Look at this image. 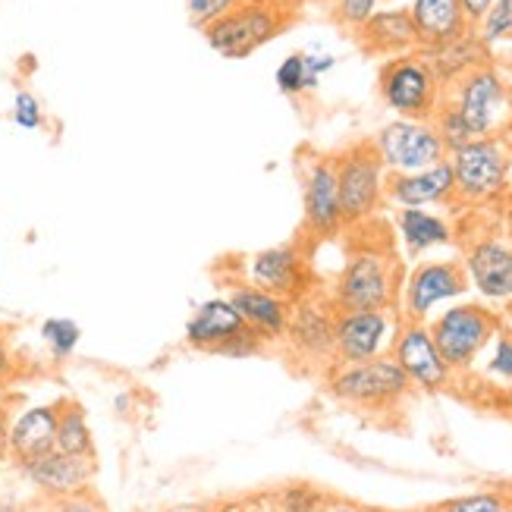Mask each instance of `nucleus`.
<instances>
[{
  "label": "nucleus",
  "instance_id": "7",
  "mask_svg": "<svg viewBox=\"0 0 512 512\" xmlns=\"http://www.w3.org/2000/svg\"><path fill=\"white\" fill-rule=\"evenodd\" d=\"M377 98L399 120H434L443 101V85L421 51L399 54L377 70Z\"/></svg>",
  "mask_w": 512,
  "mask_h": 512
},
{
  "label": "nucleus",
  "instance_id": "3",
  "mask_svg": "<svg viewBox=\"0 0 512 512\" xmlns=\"http://www.w3.org/2000/svg\"><path fill=\"white\" fill-rule=\"evenodd\" d=\"M305 0H242L227 16L202 29L205 44L224 60H246L296 26Z\"/></svg>",
  "mask_w": 512,
  "mask_h": 512
},
{
  "label": "nucleus",
  "instance_id": "47",
  "mask_svg": "<svg viewBox=\"0 0 512 512\" xmlns=\"http://www.w3.org/2000/svg\"><path fill=\"white\" fill-rule=\"evenodd\" d=\"M305 4H321V7H330L333 0H305Z\"/></svg>",
  "mask_w": 512,
  "mask_h": 512
},
{
  "label": "nucleus",
  "instance_id": "33",
  "mask_svg": "<svg viewBox=\"0 0 512 512\" xmlns=\"http://www.w3.org/2000/svg\"><path fill=\"white\" fill-rule=\"evenodd\" d=\"M10 120H13V126L26 129V132H35V129H41L44 123H48V117H44L41 98L35 92H29V88H19V92L13 95Z\"/></svg>",
  "mask_w": 512,
  "mask_h": 512
},
{
  "label": "nucleus",
  "instance_id": "9",
  "mask_svg": "<svg viewBox=\"0 0 512 512\" xmlns=\"http://www.w3.org/2000/svg\"><path fill=\"white\" fill-rule=\"evenodd\" d=\"M428 327L443 362L450 365L453 374H462L491 346L497 330L503 327V318L481 302H456L453 308H443Z\"/></svg>",
  "mask_w": 512,
  "mask_h": 512
},
{
  "label": "nucleus",
  "instance_id": "20",
  "mask_svg": "<svg viewBox=\"0 0 512 512\" xmlns=\"http://www.w3.org/2000/svg\"><path fill=\"white\" fill-rule=\"evenodd\" d=\"M352 41L365 57H384V60L418 51V32L409 16V7L377 10L359 32H352Z\"/></svg>",
  "mask_w": 512,
  "mask_h": 512
},
{
  "label": "nucleus",
  "instance_id": "10",
  "mask_svg": "<svg viewBox=\"0 0 512 512\" xmlns=\"http://www.w3.org/2000/svg\"><path fill=\"white\" fill-rule=\"evenodd\" d=\"M327 390L349 406L362 409H390L399 399H406L412 384L406 371L396 365V359L377 355L371 362H355V365H330L327 371Z\"/></svg>",
  "mask_w": 512,
  "mask_h": 512
},
{
  "label": "nucleus",
  "instance_id": "37",
  "mask_svg": "<svg viewBox=\"0 0 512 512\" xmlns=\"http://www.w3.org/2000/svg\"><path fill=\"white\" fill-rule=\"evenodd\" d=\"M54 512H107V506H104V500L95 491H82L76 497L57 500Z\"/></svg>",
  "mask_w": 512,
  "mask_h": 512
},
{
  "label": "nucleus",
  "instance_id": "26",
  "mask_svg": "<svg viewBox=\"0 0 512 512\" xmlns=\"http://www.w3.org/2000/svg\"><path fill=\"white\" fill-rule=\"evenodd\" d=\"M337 66V57L333 54H308V51H293L289 57L280 60L274 82L277 92L286 98H302L308 92H315L321 85V79Z\"/></svg>",
  "mask_w": 512,
  "mask_h": 512
},
{
  "label": "nucleus",
  "instance_id": "39",
  "mask_svg": "<svg viewBox=\"0 0 512 512\" xmlns=\"http://www.w3.org/2000/svg\"><path fill=\"white\" fill-rule=\"evenodd\" d=\"M497 227L512 242V186L506 189V195L497 202Z\"/></svg>",
  "mask_w": 512,
  "mask_h": 512
},
{
  "label": "nucleus",
  "instance_id": "17",
  "mask_svg": "<svg viewBox=\"0 0 512 512\" xmlns=\"http://www.w3.org/2000/svg\"><path fill=\"white\" fill-rule=\"evenodd\" d=\"M16 469L32 484V491L48 503L76 497L82 491H92V481H95V459L66 456L60 450L19 462Z\"/></svg>",
  "mask_w": 512,
  "mask_h": 512
},
{
  "label": "nucleus",
  "instance_id": "11",
  "mask_svg": "<svg viewBox=\"0 0 512 512\" xmlns=\"http://www.w3.org/2000/svg\"><path fill=\"white\" fill-rule=\"evenodd\" d=\"M299 183H302V233L311 246L333 239L346 230L340 211V186L333 154L302 151L299 154Z\"/></svg>",
  "mask_w": 512,
  "mask_h": 512
},
{
  "label": "nucleus",
  "instance_id": "18",
  "mask_svg": "<svg viewBox=\"0 0 512 512\" xmlns=\"http://www.w3.org/2000/svg\"><path fill=\"white\" fill-rule=\"evenodd\" d=\"M220 280H224V296L233 302V308L239 311V318L246 321V327L252 333H258L267 346L286 340L293 302H286V299H280L274 293H264V289L252 286L249 280L227 274V271H220Z\"/></svg>",
  "mask_w": 512,
  "mask_h": 512
},
{
  "label": "nucleus",
  "instance_id": "28",
  "mask_svg": "<svg viewBox=\"0 0 512 512\" xmlns=\"http://www.w3.org/2000/svg\"><path fill=\"white\" fill-rule=\"evenodd\" d=\"M38 333H41V340H44V346H48L54 362L73 359L79 343H82V327L73 318H44Z\"/></svg>",
  "mask_w": 512,
  "mask_h": 512
},
{
  "label": "nucleus",
  "instance_id": "23",
  "mask_svg": "<svg viewBox=\"0 0 512 512\" xmlns=\"http://www.w3.org/2000/svg\"><path fill=\"white\" fill-rule=\"evenodd\" d=\"M57 415H60V399L57 403H38V406L22 409L10 421V459L16 465L54 450Z\"/></svg>",
  "mask_w": 512,
  "mask_h": 512
},
{
  "label": "nucleus",
  "instance_id": "6",
  "mask_svg": "<svg viewBox=\"0 0 512 512\" xmlns=\"http://www.w3.org/2000/svg\"><path fill=\"white\" fill-rule=\"evenodd\" d=\"M311 252H315V246L305 236H296L289 242H280V246H267L242 261H233V267L236 277L249 280L264 293H274L286 302H299L321 289L315 267H311Z\"/></svg>",
  "mask_w": 512,
  "mask_h": 512
},
{
  "label": "nucleus",
  "instance_id": "36",
  "mask_svg": "<svg viewBox=\"0 0 512 512\" xmlns=\"http://www.w3.org/2000/svg\"><path fill=\"white\" fill-rule=\"evenodd\" d=\"M267 349V343L258 337V333H252L249 327L242 330V333H236L233 340H227L224 346H220L214 355H224V359H255L258 352H264Z\"/></svg>",
  "mask_w": 512,
  "mask_h": 512
},
{
  "label": "nucleus",
  "instance_id": "8",
  "mask_svg": "<svg viewBox=\"0 0 512 512\" xmlns=\"http://www.w3.org/2000/svg\"><path fill=\"white\" fill-rule=\"evenodd\" d=\"M456 246L462 249L459 261L475 293L494 305L512 302V242L500 233L497 217L478 230L456 227Z\"/></svg>",
  "mask_w": 512,
  "mask_h": 512
},
{
  "label": "nucleus",
  "instance_id": "29",
  "mask_svg": "<svg viewBox=\"0 0 512 512\" xmlns=\"http://www.w3.org/2000/svg\"><path fill=\"white\" fill-rule=\"evenodd\" d=\"M475 35L491 54L503 48V44H512V0H497L475 26Z\"/></svg>",
  "mask_w": 512,
  "mask_h": 512
},
{
  "label": "nucleus",
  "instance_id": "40",
  "mask_svg": "<svg viewBox=\"0 0 512 512\" xmlns=\"http://www.w3.org/2000/svg\"><path fill=\"white\" fill-rule=\"evenodd\" d=\"M459 4H462V13H465V19H469V26L475 29L478 22L484 19V13L491 10V7L497 4V0H459Z\"/></svg>",
  "mask_w": 512,
  "mask_h": 512
},
{
  "label": "nucleus",
  "instance_id": "38",
  "mask_svg": "<svg viewBox=\"0 0 512 512\" xmlns=\"http://www.w3.org/2000/svg\"><path fill=\"white\" fill-rule=\"evenodd\" d=\"M16 374V355L10 349V340H7V330L0 327V387H7Z\"/></svg>",
  "mask_w": 512,
  "mask_h": 512
},
{
  "label": "nucleus",
  "instance_id": "24",
  "mask_svg": "<svg viewBox=\"0 0 512 512\" xmlns=\"http://www.w3.org/2000/svg\"><path fill=\"white\" fill-rule=\"evenodd\" d=\"M409 16L418 32V51L456 41L472 29L459 0H412Z\"/></svg>",
  "mask_w": 512,
  "mask_h": 512
},
{
  "label": "nucleus",
  "instance_id": "32",
  "mask_svg": "<svg viewBox=\"0 0 512 512\" xmlns=\"http://www.w3.org/2000/svg\"><path fill=\"white\" fill-rule=\"evenodd\" d=\"M327 497L311 484H286L283 491L274 494L277 512H321Z\"/></svg>",
  "mask_w": 512,
  "mask_h": 512
},
{
  "label": "nucleus",
  "instance_id": "14",
  "mask_svg": "<svg viewBox=\"0 0 512 512\" xmlns=\"http://www.w3.org/2000/svg\"><path fill=\"white\" fill-rule=\"evenodd\" d=\"M387 173H415L447 161V145L428 120H390L371 136Z\"/></svg>",
  "mask_w": 512,
  "mask_h": 512
},
{
  "label": "nucleus",
  "instance_id": "21",
  "mask_svg": "<svg viewBox=\"0 0 512 512\" xmlns=\"http://www.w3.org/2000/svg\"><path fill=\"white\" fill-rule=\"evenodd\" d=\"M393 230L403 255L418 261L421 255L456 246V224L431 208H396L393 211Z\"/></svg>",
  "mask_w": 512,
  "mask_h": 512
},
{
  "label": "nucleus",
  "instance_id": "34",
  "mask_svg": "<svg viewBox=\"0 0 512 512\" xmlns=\"http://www.w3.org/2000/svg\"><path fill=\"white\" fill-rule=\"evenodd\" d=\"M242 0H186V16L192 22V29H208L214 19L227 16L233 7H239Z\"/></svg>",
  "mask_w": 512,
  "mask_h": 512
},
{
  "label": "nucleus",
  "instance_id": "15",
  "mask_svg": "<svg viewBox=\"0 0 512 512\" xmlns=\"http://www.w3.org/2000/svg\"><path fill=\"white\" fill-rule=\"evenodd\" d=\"M333 324H337V305L330 302L324 289L293 302L286 327V346L302 362L330 368L333 365Z\"/></svg>",
  "mask_w": 512,
  "mask_h": 512
},
{
  "label": "nucleus",
  "instance_id": "45",
  "mask_svg": "<svg viewBox=\"0 0 512 512\" xmlns=\"http://www.w3.org/2000/svg\"><path fill=\"white\" fill-rule=\"evenodd\" d=\"M176 512H224L220 506H186V509H176Z\"/></svg>",
  "mask_w": 512,
  "mask_h": 512
},
{
  "label": "nucleus",
  "instance_id": "22",
  "mask_svg": "<svg viewBox=\"0 0 512 512\" xmlns=\"http://www.w3.org/2000/svg\"><path fill=\"white\" fill-rule=\"evenodd\" d=\"M242 330H246V321L239 318L233 302L220 293V296H211L192 308V315L186 321V346L214 355L220 346L233 340Z\"/></svg>",
  "mask_w": 512,
  "mask_h": 512
},
{
  "label": "nucleus",
  "instance_id": "42",
  "mask_svg": "<svg viewBox=\"0 0 512 512\" xmlns=\"http://www.w3.org/2000/svg\"><path fill=\"white\" fill-rule=\"evenodd\" d=\"M10 412L0 406V462L10 459Z\"/></svg>",
  "mask_w": 512,
  "mask_h": 512
},
{
  "label": "nucleus",
  "instance_id": "13",
  "mask_svg": "<svg viewBox=\"0 0 512 512\" xmlns=\"http://www.w3.org/2000/svg\"><path fill=\"white\" fill-rule=\"evenodd\" d=\"M396 311H371V308H337V324H333V365H355L371 362L377 355H387L396 330Z\"/></svg>",
  "mask_w": 512,
  "mask_h": 512
},
{
  "label": "nucleus",
  "instance_id": "4",
  "mask_svg": "<svg viewBox=\"0 0 512 512\" xmlns=\"http://www.w3.org/2000/svg\"><path fill=\"white\" fill-rule=\"evenodd\" d=\"M456 183V208H491L512 186V129L484 136L447 154Z\"/></svg>",
  "mask_w": 512,
  "mask_h": 512
},
{
  "label": "nucleus",
  "instance_id": "41",
  "mask_svg": "<svg viewBox=\"0 0 512 512\" xmlns=\"http://www.w3.org/2000/svg\"><path fill=\"white\" fill-rule=\"evenodd\" d=\"M0 512H54V503H48V500H32V503L0 500Z\"/></svg>",
  "mask_w": 512,
  "mask_h": 512
},
{
  "label": "nucleus",
  "instance_id": "35",
  "mask_svg": "<svg viewBox=\"0 0 512 512\" xmlns=\"http://www.w3.org/2000/svg\"><path fill=\"white\" fill-rule=\"evenodd\" d=\"M491 343L494 349H491V359H487V371L503 377V381H512V333L500 327Z\"/></svg>",
  "mask_w": 512,
  "mask_h": 512
},
{
  "label": "nucleus",
  "instance_id": "46",
  "mask_svg": "<svg viewBox=\"0 0 512 512\" xmlns=\"http://www.w3.org/2000/svg\"><path fill=\"white\" fill-rule=\"evenodd\" d=\"M506 305H509V308H506V318H509V327H506V330L512 333V302H506Z\"/></svg>",
  "mask_w": 512,
  "mask_h": 512
},
{
  "label": "nucleus",
  "instance_id": "43",
  "mask_svg": "<svg viewBox=\"0 0 512 512\" xmlns=\"http://www.w3.org/2000/svg\"><path fill=\"white\" fill-rule=\"evenodd\" d=\"M321 512H371V509L352 503V500H333V497H327V503H324Z\"/></svg>",
  "mask_w": 512,
  "mask_h": 512
},
{
  "label": "nucleus",
  "instance_id": "31",
  "mask_svg": "<svg viewBox=\"0 0 512 512\" xmlns=\"http://www.w3.org/2000/svg\"><path fill=\"white\" fill-rule=\"evenodd\" d=\"M431 512H506V491H472V494H459L443 500L440 506H434Z\"/></svg>",
  "mask_w": 512,
  "mask_h": 512
},
{
  "label": "nucleus",
  "instance_id": "5",
  "mask_svg": "<svg viewBox=\"0 0 512 512\" xmlns=\"http://www.w3.org/2000/svg\"><path fill=\"white\" fill-rule=\"evenodd\" d=\"M346 230L381 217L387 208V167L371 139H355L333 154Z\"/></svg>",
  "mask_w": 512,
  "mask_h": 512
},
{
  "label": "nucleus",
  "instance_id": "44",
  "mask_svg": "<svg viewBox=\"0 0 512 512\" xmlns=\"http://www.w3.org/2000/svg\"><path fill=\"white\" fill-rule=\"evenodd\" d=\"M236 512H277L274 506H261V503H246V506H239Z\"/></svg>",
  "mask_w": 512,
  "mask_h": 512
},
{
  "label": "nucleus",
  "instance_id": "1",
  "mask_svg": "<svg viewBox=\"0 0 512 512\" xmlns=\"http://www.w3.org/2000/svg\"><path fill=\"white\" fill-rule=\"evenodd\" d=\"M431 123L447 151L484 136H500L512 129V79L494 60L475 66L443 88V101Z\"/></svg>",
  "mask_w": 512,
  "mask_h": 512
},
{
  "label": "nucleus",
  "instance_id": "30",
  "mask_svg": "<svg viewBox=\"0 0 512 512\" xmlns=\"http://www.w3.org/2000/svg\"><path fill=\"white\" fill-rule=\"evenodd\" d=\"M381 4L384 0H333V4L327 7V13H330L333 26L352 35V32H359L377 10H381Z\"/></svg>",
  "mask_w": 512,
  "mask_h": 512
},
{
  "label": "nucleus",
  "instance_id": "12",
  "mask_svg": "<svg viewBox=\"0 0 512 512\" xmlns=\"http://www.w3.org/2000/svg\"><path fill=\"white\" fill-rule=\"evenodd\" d=\"M469 277L462 271L459 258H431L418 261L412 271L403 277L399 289L396 315L403 321H428L437 305L456 302L469 293Z\"/></svg>",
  "mask_w": 512,
  "mask_h": 512
},
{
  "label": "nucleus",
  "instance_id": "16",
  "mask_svg": "<svg viewBox=\"0 0 512 512\" xmlns=\"http://www.w3.org/2000/svg\"><path fill=\"white\" fill-rule=\"evenodd\" d=\"M396 365L406 371L409 384L425 393H440L453 384V371L431 337L428 321H399L396 340L390 346Z\"/></svg>",
  "mask_w": 512,
  "mask_h": 512
},
{
  "label": "nucleus",
  "instance_id": "19",
  "mask_svg": "<svg viewBox=\"0 0 512 512\" xmlns=\"http://www.w3.org/2000/svg\"><path fill=\"white\" fill-rule=\"evenodd\" d=\"M387 208H456L450 161L415 173H387Z\"/></svg>",
  "mask_w": 512,
  "mask_h": 512
},
{
  "label": "nucleus",
  "instance_id": "25",
  "mask_svg": "<svg viewBox=\"0 0 512 512\" xmlns=\"http://www.w3.org/2000/svg\"><path fill=\"white\" fill-rule=\"evenodd\" d=\"M421 57L431 63V70L437 73L440 85L447 88L450 82H456L459 76L472 73L475 66L494 60V54L484 48L481 38L475 35V29H469L462 38L437 44V48H421Z\"/></svg>",
  "mask_w": 512,
  "mask_h": 512
},
{
  "label": "nucleus",
  "instance_id": "2",
  "mask_svg": "<svg viewBox=\"0 0 512 512\" xmlns=\"http://www.w3.org/2000/svg\"><path fill=\"white\" fill-rule=\"evenodd\" d=\"M352 233L346 261L327 289L330 302L337 308L396 311L406 274L387 224H381V233H359L355 227Z\"/></svg>",
  "mask_w": 512,
  "mask_h": 512
},
{
  "label": "nucleus",
  "instance_id": "48",
  "mask_svg": "<svg viewBox=\"0 0 512 512\" xmlns=\"http://www.w3.org/2000/svg\"><path fill=\"white\" fill-rule=\"evenodd\" d=\"M506 512H512V494H506Z\"/></svg>",
  "mask_w": 512,
  "mask_h": 512
},
{
  "label": "nucleus",
  "instance_id": "27",
  "mask_svg": "<svg viewBox=\"0 0 512 512\" xmlns=\"http://www.w3.org/2000/svg\"><path fill=\"white\" fill-rule=\"evenodd\" d=\"M54 450L79 459H95V434L88 425V415L73 399H60V415H57V440Z\"/></svg>",
  "mask_w": 512,
  "mask_h": 512
}]
</instances>
